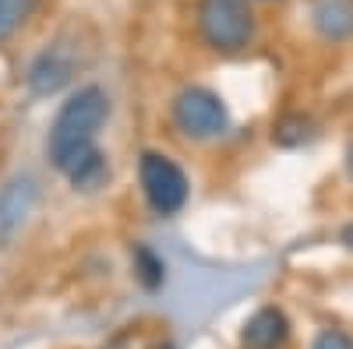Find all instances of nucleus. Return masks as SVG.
I'll list each match as a JSON object with an SVG mask.
<instances>
[{"label":"nucleus","instance_id":"10","mask_svg":"<svg viewBox=\"0 0 353 349\" xmlns=\"http://www.w3.org/2000/svg\"><path fill=\"white\" fill-rule=\"evenodd\" d=\"M134 275L141 279L145 289H159V286H163V261H159L149 247H145V244L134 247Z\"/></svg>","mask_w":353,"mask_h":349},{"label":"nucleus","instance_id":"3","mask_svg":"<svg viewBox=\"0 0 353 349\" xmlns=\"http://www.w3.org/2000/svg\"><path fill=\"white\" fill-rule=\"evenodd\" d=\"M173 124L191 141H212L230 127V113L216 92L191 85V89H184L173 99Z\"/></svg>","mask_w":353,"mask_h":349},{"label":"nucleus","instance_id":"11","mask_svg":"<svg viewBox=\"0 0 353 349\" xmlns=\"http://www.w3.org/2000/svg\"><path fill=\"white\" fill-rule=\"evenodd\" d=\"M311 349H353V339L346 332H339V328H325V332L314 339Z\"/></svg>","mask_w":353,"mask_h":349},{"label":"nucleus","instance_id":"7","mask_svg":"<svg viewBox=\"0 0 353 349\" xmlns=\"http://www.w3.org/2000/svg\"><path fill=\"white\" fill-rule=\"evenodd\" d=\"M36 205V184L32 180H14L8 184V191L0 194V244H8L14 233L21 229V222L28 219Z\"/></svg>","mask_w":353,"mask_h":349},{"label":"nucleus","instance_id":"9","mask_svg":"<svg viewBox=\"0 0 353 349\" xmlns=\"http://www.w3.org/2000/svg\"><path fill=\"white\" fill-rule=\"evenodd\" d=\"M36 4L39 0H0V43L18 32L25 25V18L36 11Z\"/></svg>","mask_w":353,"mask_h":349},{"label":"nucleus","instance_id":"13","mask_svg":"<svg viewBox=\"0 0 353 349\" xmlns=\"http://www.w3.org/2000/svg\"><path fill=\"white\" fill-rule=\"evenodd\" d=\"M346 173H350V180H353V141H350V149H346Z\"/></svg>","mask_w":353,"mask_h":349},{"label":"nucleus","instance_id":"5","mask_svg":"<svg viewBox=\"0 0 353 349\" xmlns=\"http://www.w3.org/2000/svg\"><path fill=\"white\" fill-rule=\"evenodd\" d=\"M71 74H74V56L64 50V43H53L28 67V89L36 96H53L71 81Z\"/></svg>","mask_w":353,"mask_h":349},{"label":"nucleus","instance_id":"4","mask_svg":"<svg viewBox=\"0 0 353 349\" xmlns=\"http://www.w3.org/2000/svg\"><path fill=\"white\" fill-rule=\"evenodd\" d=\"M138 177H141L145 201L152 205L156 215H176L188 205V177L170 156L145 152L138 162Z\"/></svg>","mask_w":353,"mask_h":349},{"label":"nucleus","instance_id":"1","mask_svg":"<svg viewBox=\"0 0 353 349\" xmlns=\"http://www.w3.org/2000/svg\"><path fill=\"white\" fill-rule=\"evenodd\" d=\"M110 116V99L99 85H88V89H78L64 106L57 113V120L50 127V138H46V152H50V162L71 177L78 173L88 159H92L99 149H96V134L103 131Z\"/></svg>","mask_w":353,"mask_h":349},{"label":"nucleus","instance_id":"2","mask_svg":"<svg viewBox=\"0 0 353 349\" xmlns=\"http://www.w3.org/2000/svg\"><path fill=\"white\" fill-rule=\"evenodd\" d=\"M201 39L219 53H241L254 39V14L248 0H198Z\"/></svg>","mask_w":353,"mask_h":349},{"label":"nucleus","instance_id":"14","mask_svg":"<svg viewBox=\"0 0 353 349\" xmlns=\"http://www.w3.org/2000/svg\"><path fill=\"white\" fill-rule=\"evenodd\" d=\"M163 349H170V346H163Z\"/></svg>","mask_w":353,"mask_h":349},{"label":"nucleus","instance_id":"6","mask_svg":"<svg viewBox=\"0 0 353 349\" xmlns=\"http://www.w3.org/2000/svg\"><path fill=\"white\" fill-rule=\"evenodd\" d=\"M290 335V321L279 307H261L248 317L241 332V349H283Z\"/></svg>","mask_w":353,"mask_h":349},{"label":"nucleus","instance_id":"12","mask_svg":"<svg viewBox=\"0 0 353 349\" xmlns=\"http://www.w3.org/2000/svg\"><path fill=\"white\" fill-rule=\"evenodd\" d=\"M343 244H346V247H350V251H353V222H350V226H346V229H343Z\"/></svg>","mask_w":353,"mask_h":349},{"label":"nucleus","instance_id":"8","mask_svg":"<svg viewBox=\"0 0 353 349\" xmlns=\"http://www.w3.org/2000/svg\"><path fill=\"white\" fill-rule=\"evenodd\" d=\"M314 28L332 43L346 39L353 32V0H321L314 8Z\"/></svg>","mask_w":353,"mask_h":349}]
</instances>
